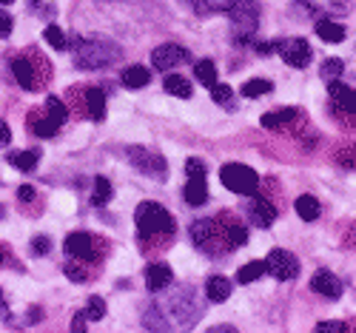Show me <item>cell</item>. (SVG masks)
Listing matches in <instances>:
<instances>
[{"label": "cell", "mask_w": 356, "mask_h": 333, "mask_svg": "<svg viewBox=\"0 0 356 333\" xmlns=\"http://www.w3.org/2000/svg\"><path fill=\"white\" fill-rule=\"evenodd\" d=\"M120 54H123V49L114 40L95 35V38H86L74 46V63H77V69H86V72L103 69V66L114 63V60H120Z\"/></svg>", "instance_id": "obj_1"}, {"label": "cell", "mask_w": 356, "mask_h": 333, "mask_svg": "<svg viewBox=\"0 0 356 333\" xmlns=\"http://www.w3.org/2000/svg\"><path fill=\"white\" fill-rule=\"evenodd\" d=\"M225 15L231 17L234 43L236 46H251L257 29H259V6L254 3V0H231Z\"/></svg>", "instance_id": "obj_2"}, {"label": "cell", "mask_w": 356, "mask_h": 333, "mask_svg": "<svg viewBox=\"0 0 356 333\" xmlns=\"http://www.w3.org/2000/svg\"><path fill=\"white\" fill-rule=\"evenodd\" d=\"M137 234L140 239H152V236H168L174 234V217L168 214V211L157 202H140L137 205Z\"/></svg>", "instance_id": "obj_3"}, {"label": "cell", "mask_w": 356, "mask_h": 333, "mask_svg": "<svg viewBox=\"0 0 356 333\" xmlns=\"http://www.w3.org/2000/svg\"><path fill=\"white\" fill-rule=\"evenodd\" d=\"M63 248H66V257H74V259H83V262L92 265L106 254V242L88 231H74L66 236Z\"/></svg>", "instance_id": "obj_4"}, {"label": "cell", "mask_w": 356, "mask_h": 333, "mask_svg": "<svg viewBox=\"0 0 356 333\" xmlns=\"http://www.w3.org/2000/svg\"><path fill=\"white\" fill-rule=\"evenodd\" d=\"M126 157H129V163L140 171V174H145V177H152V179H165V174H168V163H165V157L160 154V151H152V148H145V145H129L126 148Z\"/></svg>", "instance_id": "obj_5"}, {"label": "cell", "mask_w": 356, "mask_h": 333, "mask_svg": "<svg viewBox=\"0 0 356 333\" xmlns=\"http://www.w3.org/2000/svg\"><path fill=\"white\" fill-rule=\"evenodd\" d=\"M191 239H194V245H197L200 251L214 254V257L231 251V245L225 242V236H222L217 220H197V222L191 225Z\"/></svg>", "instance_id": "obj_6"}, {"label": "cell", "mask_w": 356, "mask_h": 333, "mask_svg": "<svg viewBox=\"0 0 356 333\" xmlns=\"http://www.w3.org/2000/svg\"><path fill=\"white\" fill-rule=\"evenodd\" d=\"M220 179H222V186H225L228 191L243 194V197H251V194L257 191V186H259L257 171L248 168V165H243V163H228V165H222Z\"/></svg>", "instance_id": "obj_7"}, {"label": "cell", "mask_w": 356, "mask_h": 333, "mask_svg": "<svg viewBox=\"0 0 356 333\" xmlns=\"http://www.w3.org/2000/svg\"><path fill=\"white\" fill-rule=\"evenodd\" d=\"M168 308L174 311V319L180 327H191L200 314H202V305H200V299L191 288H180V291H174V296L168 299Z\"/></svg>", "instance_id": "obj_8"}, {"label": "cell", "mask_w": 356, "mask_h": 333, "mask_svg": "<svg viewBox=\"0 0 356 333\" xmlns=\"http://www.w3.org/2000/svg\"><path fill=\"white\" fill-rule=\"evenodd\" d=\"M265 274H271L274 279H282V282H291L300 277V259H296L291 251H282V248H274L265 259Z\"/></svg>", "instance_id": "obj_9"}, {"label": "cell", "mask_w": 356, "mask_h": 333, "mask_svg": "<svg viewBox=\"0 0 356 333\" xmlns=\"http://www.w3.org/2000/svg\"><path fill=\"white\" fill-rule=\"evenodd\" d=\"M277 54L285 60L291 69H305L311 63V57H314L308 40H302V38H282V40H277Z\"/></svg>", "instance_id": "obj_10"}, {"label": "cell", "mask_w": 356, "mask_h": 333, "mask_svg": "<svg viewBox=\"0 0 356 333\" xmlns=\"http://www.w3.org/2000/svg\"><path fill=\"white\" fill-rule=\"evenodd\" d=\"M188 60H191V54H188V49L180 46V43H163V46H157V49L152 51V63H154L157 72H171V69H177V66L188 63Z\"/></svg>", "instance_id": "obj_11"}, {"label": "cell", "mask_w": 356, "mask_h": 333, "mask_svg": "<svg viewBox=\"0 0 356 333\" xmlns=\"http://www.w3.org/2000/svg\"><path fill=\"white\" fill-rule=\"evenodd\" d=\"M248 217H251V222L257 225V228H271L274 225V220H277V205L271 202V200H265L262 194H251V200H248Z\"/></svg>", "instance_id": "obj_12"}, {"label": "cell", "mask_w": 356, "mask_h": 333, "mask_svg": "<svg viewBox=\"0 0 356 333\" xmlns=\"http://www.w3.org/2000/svg\"><path fill=\"white\" fill-rule=\"evenodd\" d=\"M12 74H15L17 86L26 88V92H35V88L40 86V77H38L35 63H32V54H17V57H12Z\"/></svg>", "instance_id": "obj_13"}, {"label": "cell", "mask_w": 356, "mask_h": 333, "mask_svg": "<svg viewBox=\"0 0 356 333\" xmlns=\"http://www.w3.org/2000/svg\"><path fill=\"white\" fill-rule=\"evenodd\" d=\"M217 225H220L225 242L231 245V251H234V248H243L245 242H248V228H245L243 222H236V217L228 214V211H222V214L217 217Z\"/></svg>", "instance_id": "obj_14"}, {"label": "cell", "mask_w": 356, "mask_h": 333, "mask_svg": "<svg viewBox=\"0 0 356 333\" xmlns=\"http://www.w3.org/2000/svg\"><path fill=\"white\" fill-rule=\"evenodd\" d=\"M171 279H174V274H171V268L165 262H152V265L145 268V288L152 291V293L165 291L171 285Z\"/></svg>", "instance_id": "obj_15"}, {"label": "cell", "mask_w": 356, "mask_h": 333, "mask_svg": "<svg viewBox=\"0 0 356 333\" xmlns=\"http://www.w3.org/2000/svg\"><path fill=\"white\" fill-rule=\"evenodd\" d=\"M311 291H316V293H322V296H328V299H339V296H342V282L331 274V270L319 268L316 274L311 277Z\"/></svg>", "instance_id": "obj_16"}, {"label": "cell", "mask_w": 356, "mask_h": 333, "mask_svg": "<svg viewBox=\"0 0 356 333\" xmlns=\"http://www.w3.org/2000/svg\"><path fill=\"white\" fill-rule=\"evenodd\" d=\"M296 108H277V111H268V114H262L259 117V123H262V129H268V131H282V129H288L293 120H296Z\"/></svg>", "instance_id": "obj_17"}, {"label": "cell", "mask_w": 356, "mask_h": 333, "mask_svg": "<svg viewBox=\"0 0 356 333\" xmlns=\"http://www.w3.org/2000/svg\"><path fill=\"white\" fill-rule=\"evenodd\" d=\"M328 95H331V100H334L337 106H342L345 111L356 114V88L342 86L339 80H328Z\"/></svg>", "instance_id": "obj_18"}, {"label": "cell", "mask_w": 356, "mask_h": 333, "mask_svg": "<svg viewBox=\"0 0 356 333\" xmlns=\"http://www.w3.org/2000/svg\"><path fill=\"white\" fill-rule=\"evenodd\" d=\"M83 100H86V114L92 120H103L106 117V92H103V88H97V86L86 88Z\"/></svg>", "instance_id": "obj_19"}, {"label": "cell", "mask_w": 356, "mask_h": 333, "mask_svg": "<svg viewBox=\"0 0 356 333\" xmlns=\"http://www.w3.org/2000/svg\"><path fill=\"white\" fill-rule=\"evenodd\" d=\"M29 129H32L38 137H54L57 134V129H60V126H57L54 123V120L43 111V108H38V111H32V114H29Z\"/></svg>", "instance_id": "obj_20"}, {"label": "cell", "mask_w": 356, "mask_h": 333, "mask_svg": "<svg viewBox=\"0 0 356 333\" xmlns=\"http://www.w3.org/2000/svg\"><path fill=\"white\" fill-rule=\"evenodd\" d=\"M186 200H188V205H205L209 202V183H205V177H188Z\"/></svg>", "instance_id": "obj_21"}, {"label": "cell", "mask_w": 356, "mask_h": 333, "mask_svg": "<svg viewBox=\"0 0 356 333\" xmlns=\"http://www.w3.org/2000/svg\"><path fill=\"white\" fill-rule=\"evenodd\" d=\"M316 35H319V40H325V43H342L345 40V26L342 23H334V20H316Z\"/></svg>", "instance_id": "obj_22"}, {"label": "cell", "mask_w": 356, "mask_h": 333, "mask_svg": "<svg viewBox=\"0 0 356 333\" xmlns=\"http://www.w3.org/2000/svg\"><path fill=\"white\" fill-rule=\"evenodd\" d=\"M120 80H123V86L126 88H145L148 86V80H152V72H148L145 66H129L123 74H120Z\"/></svg>", "instance_id": "obj_23"}, {"label": "cell", "mask_w": 356, "mask_h": 333, "mask_svg": "<svg viewBox=\"0 0 356 333\" xmlns=\"http://www.w3.org/2000/svg\"><path fill=\"white\" fill-rule=\"evenodd\" d=\"M231 296V282L225 277H211L205 282V299L209 302H225Z\"/></svg>", "instance_id": "obj_24"}, {"label": "cell", "mask_w": 356, "mask_h": 333, "mask_svg": "<svg viewBox=\"0 0 356 333\" xmlns=\"http://www.w3.org/2000/svg\"><path fill=\"white\" fill-rule=\"evenodd\" d=\"M40 163V151H12L9 154V165H15L17 171H35Z\"/></svg>", "instance_id": "obj_25"}, {"label": "cell", "mask_w": 356, "mask_h": 333, "mask_svg": "<svg viewBox=\"0 0 356 333\" xmlns=\"http://www.w3.org/2000/svg\"><path fill=\"white\" fill-rule=\"evenodd\" d=\"M163 86H165V92H168L171 97H183V100H188V97H191V92H194L191 83H188L183 74H168Z\"/></svg>", "instance_id": "obj_26"}, {"label": "cell", "mask_w": 356, "mask_h": 333, "mask_svg": "<svg viewBox=\"0 0 356 333\" xmlns=\"http://www.w3.org/2000/svg\"><path fill=\"white\" fill-rule=\"evenodd\" d=\"M296 214H300L305 222L319 220V200H316V197H311V194L296 197Z\"/></svg>", "instance_id": "obj_27"}, {"label": "cell", "mask_w": 356, "mask_h": 333, "mask_svg": "<svg viewBox=\"0 0 356 333\" xmlns=\"http://www.w3.org/2000/svg\"><path fill=\"white\" fill-rule=\"evenodd\" d=\"M186 3H188L197 15H220V12H228L231 0H186Z\"/></svg>", "instance_id": "obj_28"}, {"label": "cell", "mask_w": 356, "mask_h": 333, "mask_svg": "<svg viewBox=\"0 0 356 333\" xmlns=\"http://www.w3.org/2000/svg\"><path fill=\"white\" fill-rule=\"evenodd\" d=\"M43 111H46V114L54 120L57 126H63L66 120H69V108H66V103H63L60 97H54V95H51V97H46V106H43Z\"/></svg>", "instance_id": "obj_29"}, {"label": "cell", "mask_w": 356, "mask_h": 333, "mask_svg": "<svg viewBox=\"0 0 356 333\" xmlns=\"http://www.w3.org/2000/svg\"><path fill=\"white\" fill-rule=\"evenodd\" d=\"M274 92V83L271 80H262V77H254L243 86V97L254 100V97H262V95H271Z\"/></svg>", "instance_id": "obj_30"}, {"label": "cell", "mask_w": 356, "mask_h": 333, "mask_svg": "<svg viewBox=\"0 0 356 333\" xmlns=\"http://www.w3.org/2000/svg\"><path fill=\"white\" fill-rule=\"evenodd\" d=\"M111 194H114V188H111V183H108V177H95V191H92V205H97V208H103L108 200H111Z\"/></svg>", "instance_id": "obj_31"}, {"label": "cell", "mask_w": 356, "mask_h": 333, "mask_svg": "<svg viewBox=\"0 0 356 333\" xmlns=\"http://www.w3.org/2000/svg\"><path fill=\"white\" fill-rule=\"evenodd\" d=\"M194 77L202 83V86H214L217 83V69H214V63H211V60H197V63H194Z\"/></svg>", "instance_id": "obj_32"}, {"label": "cell", "mask_w": 356, "mask_h": 333, "mask_svg": "<svg viewBox=\"0 0 356 333\" xmlns=\"http://www.w3.org/2000/svg\"><path fill=\"white\" fill-rule=\"evenodd\" d=\"M262 274H265V262H262V259H254V262H248V265L240 268V274H236V282L248 285V282H257Z\"/></svg>", "instance_id": "obj_33"}, {"label": "cell", "mask_w": 356, "mask_h": 333, "mask_svg": "<svg viewBox=\"0 0 356 333\" xmlns=\"http://www.w3.org/2000/svg\"><path fill=\"white\" fill-rule=\"evenodd\" d=\"M143 325H145L148 330H171V327H174V325L163 316L160 308H148V311L143 314Z\"/></svg>", "instance_id": "obj_34"}, {"label": "cell", "mask_w": 356, "mask_h": 333, "mask_svg": "<svg viewBox=\"0 0 356 333\" xmlns=\"http://www.w3.org/2000/svg\"><path fill=\"white\" fill-rule=\"evenodd\" d=\"M63 274L72 279V282H88L92 279V268H88V262H66V268H63Z\"/></svg>", "instance_id": "obj_35"}, {"label": "cell", "mask_w": 356, "mask_h": 333, "mask_svg": "<svg viewBox=\"0 0 356 333\" xmlns=\"http://www.w3.org/2000/svg\"><path fill=\"white\" fill-rule=\"evenodd\" d=\"M43 38H46V43H49L51 49H57V51H66V49H69V38H66L57 26H46Z\"/></svg>", "instance_id": "obj_36"}, {"label": "cell", "mask_w": 356, "mask_h": 333, "mask_svg": "<svg viewBox=\"0 0 356 333\" xmlns=\"http://www.w3.org/2000/svg\"><path fill=\"white\" fill-rule=\"evenodd\" d=\"M342 72H345V63L339 57H328L325 63L319 66V74L325 77V80H337V77H342Z\"/></svg>", "instance_id": "obj_37"}, {"label": "cell", "mask_w": 356, "mask_h": 333, "mask_svg": "<svg viewBox=\"0 0 356 333\" xmlns=\"http://www.w3.org/2000/svg\"><path fill=\"white\" fill-rule=\"evenodd\" d=\"M337 165H342V168H350V171H356V143H350V145H342L339 151H337Z\"/></svg>", "instance_id": "obj_38"}, {"label": "cell", "mask_w": 356, "mask_h": 333, "mask_svg": "<svg viewBox=\"0 0 356 333\" xmlns=\"http://www.w3.org/2000/svg\"><path fill=\"white\" fill-rule=\"evenodd\" d=\"M83 314H86V319H92V322H97V319H103L106 316V302L100 299V296H92L86 302V308H83Z\"/></svg>", "instance_id": "obj_39"}, {"label": "cell", "mask_w": 356, "mask_h": 333, "mask_svg": "<svg viewBox=\"0 0 356 333\" xmlns=\"http://www.w3.org/2000/svg\"><path fill=\"white\" fill-rule=\"evenodd\" d=\"M211 97H214V103H220V106H231V100H234V92H231V86L214 83V86H211Z\"/></svg>", "instance_id": "obj_40"}, {"label": "cell", "mask_w": 356, "mask_h": 333, "mask_svg": "<svg viewBox=\"0 0 356 333\" xmlns=\"http://www.w3.org/2000/svg\"><path fill=\"white\" fill-rule=\"evenodd\" d=\"M49 251H51V239H49V236L40 234V236L32 239V254H35V257H46Z\"/></svg>", "instance_id": "obj_41"}, {"label": "cell", "mask_w": 356, "mask_h": 333, "mask_svg": "<svg viewBox=\"0 0 356 333\" xmlns=\"http://www.w3.org/2000/svg\"><path fill=\"white\" fill-rule=\"evenodd\" d=\"M205 171H209V168H205V163L197 160V157H191V160L186 163V174H188V177H205Z\"/></svg>", "instance_id": "obj_42"}, {"label": "cell", "mask_w": 356, "mask_h": 333, "mask_svg": "<svg viewBox=\"0 0 356 333\" xmlns=\"http://www.w3.org/2000/svg\"><path fill=\"white\" fill-rule=\"evenodd\" d=\"M12 15L9 12H3V9H0V38H9L12 35Z\"/></svg>", "instance_id": "obj_43"}, {"label": "cell", "mask_w": 356, "mask_h": 333, "mask_svg": "<svg viewBox=\"0 0 356 333\" xmlns=\"http://www.w3.org/2000/svg\"><path fill=\"white\" fill-rule=\"evenodd\" d=\"M316 330H337V333H345L348 325H345V322H319Z\"/></svg>", "instance_id": "obj_44"}, {"label": "cell", "mask_w": 356, "mask_h": 333, "mask_svg": "<svg viewBox=\"0 0 356 333\" xmlns=\"http://www.w3.org/2000/svg\"><path fill=\"white\" fill-rule=\"evenodd\" d=\"M17 200H20V202H32V200H35V188H32V186H20V188H17Z\"/></svg>", "instance_id": "obj_45"}, {"label": "cell", "mask_w": 356, "mask_h": 333, "mask_svg": "<svg viewBox=\"0 0 356 333\" xmlns=\"http://www.w3.org/2000/svg\"><path fill=\"white\" fill-rule=\"evenodd\" d=\"M12 143V131H9V126L0 120V148H6Z\"/></svg>", "instance_id": "obj_46"}, {"label": "cell", "mask_w": 356, "mask_h": 333, "mask_svg": "<svg viewBox=\"0 0 356 333\" xmlns=\"http://www.w3.org/2000/svg\"><path fill=\"white\" fill-rule=\"evenodd\" d=\"M0 316H3V319H9V316H12V311H9V305H6L3 291H0Z\"/></svg>", "instance_id": "obj_47"}, {"label": "cell", "mask_w": 356, "mask_h": 333, "mask_svg": "<svg viewBox=\"0 0 356 333\" xmlns=\"http://www.w3.org/2000/svg\"><path fill=\"white\" fill-rule=\"evenodd\" d=\"M72 327H74V330H86V314H83V311H80V314L74 316V322H72Z\"/></svg>", "instance_id": "obj_48"}, {"label": "cell", "mask_w": 356, "mask_h": 333, "mask_svg": "<svg viewBox=\"0 0 356 333\" xmlns=\"http://www.w3.org/2000/svg\"><path fill=\"white\" fill-rule=\"evenodd\" d=\"M0 3H3V6H9V3H15V0H0Z\"/></svg>", "instance_id": "obj_49"}, {"label": "cell", "mask_w": 356, "mask_h": 333, "mask_svg": "<svg viewBox=\"0 0 356 333\" xmlns=\"http://www.w3.org/2000/svg\"><path fill=\"white\" fill-rule=\"evenodd\" d=\"M0 262H3V251H0Z\"/></svg>", "instance_id": "obj_50"}, {"label": "cell", "mask_w": 356, "mask_h": 333, "mask_svg": "<svg viewBox=\"0 0 356 333\" xmlns=\"http://www.w3.org/2000/svg\"><path fill=\"white\" fill-rule=\"evenodd\" d=\"M0 217H3V208H0Z\"/></svg>", "instance_id": "obj_51"}, {"label": "cell", "mask_w": 356, "mask_h": 333, "mask_svg": "<svg viewBox=\"0 0 356 333\" xmlns=\"http://www.w3.org/2000/svg\"><path fill=\"white\" fill-rule=\"evenodd\" d=\"M35 3H38V0H35Z\"/></svg>", "instance_id": "obj_52"}, {"label": "cell", "mask_w": 356, "mask_h": 333, "mask_svg": "<svg viewBox=\"0 0 356 333\" xmlns=\"http://www.w3.org/2000/svg\"><path fill=\"white\" fill-rule=\"evenodd\" d=\"M353 327H356V325H353Z\"/></svg>", "instance_id": "obj_53"}]
</instances>
